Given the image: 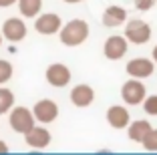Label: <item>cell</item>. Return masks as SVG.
I'll list each match as a JSON object with an SVG mask.
<instances>
[{
	"instance_id": "15",
	"label": "cell",
	"mask_w": 157,
	"mask_h": 155,
	"mask_svg": "<svg viewBox=\"0 0 157 155\" xmlns=\"http://www.w3.org/2000/svg\"><path fill=\"white\" fill-rule=\"evenodd\" d=\"M151 123L149 121H145V119H139V121H133V123H129V127H127V133H129V139L135 143H143L145 137L149 135V131H151Z\"/></svg>"
},
{
	"instance_id": "10",
	"label": "cell",
	"mask_w": 157,
	"mask_h": 155,
	"mask_svg": "<svg viewBox=\"0 0 157 155\" xmlns=\"http://www.w3.org/2000/svg\"><path fill=\"white\" fill-rule=\"evenodd\" d=\"M2 34H4V38L10 41V42H20L26 37V24L20 18H8L2 24Z\"/></svg>"
},
{
	"instance_id": "20",
	"label": "cell",
	"mask_w": 157,
	"mask_h": 155,
	"mask_svg": "<svg viewBox=\"0 0 157 155\" xmlns=\"http://www.w3.org/2000/svg\"><path fill=\"white\" fill-rule=\"evenodd\" d=\"M147 151H157V129H151L149 135L145 137V141L141 143Z\"/></svg>"
},
{
	"instance_id": "21",
	"label": "cell",
	"mask_w": 157,
	"mask_h": 155,
	"mask_svg": "<svg viewBox=\"0 0 157 155\" xmlns=\"http://www.w3.org/2000/svg\"><path fill=\"white\" fill-rule=\"evenodd\" d=\"M157 0H133V4L137 10H141V12H145V10H151V6L155 4Z\"/></svg>"
},
{
	"instance_id": "1",
	"label": "cell",
	"mask_w": 157,
	"mask_h": 155,
	"mask_svg": "<svg viewBox=\"0 0 157 155\" xmlns=\"http://www.w3.org/2000/svg\"><path fill=\"white\" fill-rule=\"evenodd\" d=\"M59 34H60V42L65 46H78L89 38V24L87 20H81V18L69 20L60 28Z\"/></svg>"
},
{
	"instance_id": "19",
	"label": "cell",
	"mask_w": 157,
	"mask_h": 155,
	"mask_svg": "<svg viewBox=\"0 0 157 155\" xmlns=\"http://www.w3.org/2000/svg\"><path fill=\"white\" fill-rule=\"evenodd\" d=\"M143 111L147 115H157V95H149L143 101Z\"/></svg>"
},
{
	"instance_id": "14",
	"label": "cell",
	"mask_w": 157,
	"mask_h": 155,
	"mask_svg": "<svg viewBox=\"0 0 157 155\" xmlns=\"http://www.w3.org/2000/svg\"><path fill=\"white\" fill-rule=\"evenodd\" d=\"M103 24H105L107 28H115V26H121V24L127 20V10L123 8V6H107L105 12H103Z\"/></svg>"
},
{
	"instance_id": "17",
	"label": "cell",
	"mask_w": 157,
	"mask_h": 155,
	"mask_svg": "<svg viewBox=\"0 0 157 155\" xmlns=\"http://www.w3.org/2000/svg\"><path fill=\"white\" fill-rule=\"evenodd\" d=\"M12 107H14V93L0 87V115L8 113Z\"/></svg>"
},
{
	"instance_id": "6",
	"label": "cell",
	"mask_w": 157,
	"mask_h": 155,
	"mask_svg": "<svg viewBox=\"0 0 157 155\" xmlns=\"http://www.w3.org/2000/svg\"><path fill=\"white\" fill-rule=\"evenodd\" d=\"M155 71V60L151 59H143V56H139V59H131L127 63V75L133 79H147L153 75Z\"/></svg>"
},
{
	"instance_id": "4",
	"label": "cell",
	"mask_w": 157,
	"mask_h": 155,
	"mask_svg": "<svg viewBox=\"0 0 157 155\" xmlns=\"http://www.w3.org/2000/svg\"><path fill=\"white\" fill-rule=\"evenodd\" d=\"M125 37H127L129 42H133V45H145L151 38V26L145 20L133 18L125 26Z\"/></svg>"
},
{
	"instance_id": "25",
	"label": "cell",
	"mask_w": 157,
	"mask_h": 155,
	"mask_svg": "<svg viewBox=\"0 0 157 155\" xmlns=\"http://www.w3.org/2000/svg\"><path fill=\"white\" fill-rule=\"evenodd\" d=\"M151 56H153V60H155V63H157V46H155V48H153V52H151Z\"/></svg>"
},
{
	"instance_id": "18",
	"label": "cell",
	"mask_w": 157,
	"mask_h": 155,
	"mask_svg": "<svg viewBox=\"0 0 157 155\" xmlns=\"http://www.w3.org/2000/svg\"><path fill=\"white\" fill-rule=\"evenodd\" d=\"M12 64L8 63V60L0 59V85H4L6 81H10V77H12Z\"/></svg>"
},
{
	"instance_id": "12",
	"label": "cell",
	"mask_w": 157,
	"mask_h": 155,
	"mask_svg": "<svg viewBox=\"0 0 157 155\" xmlns=\"http://www.w3.org/2000/svg\"><path fill=\"white\" fill-rule=\"evenodd\" d=\"M24 141H26L28 147H33V149H44V147H48V143H51V133H48V129L34 125V127L24 135Z\"/></svg>"
},
{
	"instance_id": "3",
	"label": "cell",
	"mask_w": 157,
	"mask_h": 155,
	"mask_svg": "<svg viewBox=\"0 0 157 155\" xmlns=\"http://www.w3.org/2000/svg\"><path fill=\"white\" fill-rule=\"evenodd\" d=\"M121 97L127 105H141L147 97V89L145 85L141 83V79H133L131 77L129 81L123 83V87H121Z\"/></svg>"
},
{
	"instance_id": "26",
	"label": "cell",
	"mask_w": 157,
	"mask_h": 155,
	"mask_svg": "<svg viewBox=\"0 0 157 155\" xmlns=\"http://www.w3.org/2000/svg\"><path fill=\"white\" fill-rule=\"evenodd\" d=\"M2 37H4V34H2V30H0V46H2Z\"/></svg>"
},
{
	"instance_id": "11",
	"label": "cell",
	"mask_w": 157,
	"mask_h": 155,
	"mask_svg": "<svg viewBox=\"0 0 157 155\" xmlns=\"http://www.w3.org/2000/svg\"><path fill=\"white\" fill-rule=\"evenodd\" d=\"M107 123L111 125L113 129H125V127H129V123H131V115L125 107L113 105L107 109Z\"/></svg>"
},
{
	"instance_id": "9",
	"label": "cell",
	"mask_w": 157,
	"mask_h": 155,
	"mask_svg": "<svg viewBox=\"0 0 157 155\" xmlns=\"http://www.w3.org/2000/svg\"><path fill=\"white\" fill-rule=\"evenodd\" d=\"M34 28H36L38 34H56L60 32L63 28V20H60L59 14H52V12H46V14H40L34 22Z\"/></svg>"
},
{
	"instance_id": "5",
	"label": "cell",
	"mask_w": 157,
	"mask_h": 155,
	"mask_svg": "<svg viewBox=\"0 0 157 155\" xmlns=\"http://www.w3.org/2000/svg\"><path fill=\"white\" fill-rule=\"evenodd\" d=\"M127 48H129V41L127 37H121V34H113L105 41L103 45V52L109 60H119L127 55Z\"/></svg>"
},
{
	"instance_id": "24",
	"label": "cell",
	"mask_w": 157,
	"mask_h": 155,
	"mask_svg": "<svg viewBox=\"0 0 157 155\" xmlns=\"http://www.w3.org/2000/svg\"><path fill=\"white\" fill-rule=\"evenodd\" d=\"M63 2H67V4H78V2H83V0H63Z\"/></svg>"
},
{
	"instance_id": "7",
	"label": "cell",
	"mask_w": 157,
	"mask_h": 155,
	"mask_svg": "<svg viewBox=\"0 0 157 155\" xmlns=\"http://www.w3.org/2000/svg\"><path fill=\"white\" fill-rule=\"evenodd\" d=\"M71 68L67 67V64L63 63H55L51 64V67L46 68V81H48V85H52V87H67L71 83Z\"/></svg>"
},
{
	"instance_id": "8",
	"label": "cell",
	"mask_w": 157,
	"mask_h": 155,
	"mask_svg": "<svg viewBox=\"0 0 157 155\" xmlns=\"http://www.w3.org/2000/svg\"><path fill=\"white\" fill-rule=\"evenodd\" d=\"M38 123H52L59 117V105L52 99H40L33 109Z\"/></svg>"
},
{
	"instance_id": "2",
	"label": "cell",
	"mask_w": 157,
	"mask_h": 155,
	"mask_svg": "<svg viewBox=\"0 0 157 155\" xmlns=\"http://www.w3.org/2000/svg\"><path fill=\"white\" fill-rule=\"evenodd\" d=\"M34 121H36L34 113H33V111H28L26 107H14L12 113H10V119H8L12 131L22 133V135H26V133L36 125Z\"/></svg>"
},
{
	"instance_id": "23",
	"label": "cell",
	"mask_w": 157,
	"mask_h": 155,
	"mask_svg": "<svg viewBox=\"0 0 157 155\" xmlns=\"http://www.w3.org/2000/svg\"><path fill=\"white\" fill-rule=\"evenodd\" d=\"M6 151H8V145L4 141H0V153H6Z\"/></svg>"
},
{
	"instance_id": "13",
	"label": "cell",
	"mask_w": 157,
	"mask_h": 155,
	"mask_svg": "<svg viewBox=\"0 0 157 155\" xmlns=\"http://www.w3.org/2000/svg\"><path fill=\"white\" fill-rule=\"evenodd\" d=\"M71 101H73L75 107L85 109V107H89L93 101H95V91H93V87H89V85H77V87H73V91H71Z\"/></svg>"
},
{
	"instance_id": "16",
	"label": "cell",
	"mask_w": 157,
	"mask_h": 155,
	"mask_svg": "<svg viewBox=\"0 0 157 155\" xmlns=\"http://www.w3.org/2000/svg\"><path fill=\"white\" fill-rule=\"evenodd\" d=\"M18 8L24 18H36L42 8V0H18Z\"/></svg>"
},
{
	"instance_id": "22",
	"label": "cell",
	"mask_w": 157,
	"mask_h": 155,
	"mask_svg": "<svg viewBox=\"0 0 157 155\" xmlns=\"http://www.w3.org/2000/svg\"><path fill=\"white\" fill-rule=\"evenodd\" d=\"M14 2H18V0H0V8H8V6H12Z\"/></svg>"
}]
</instances>
